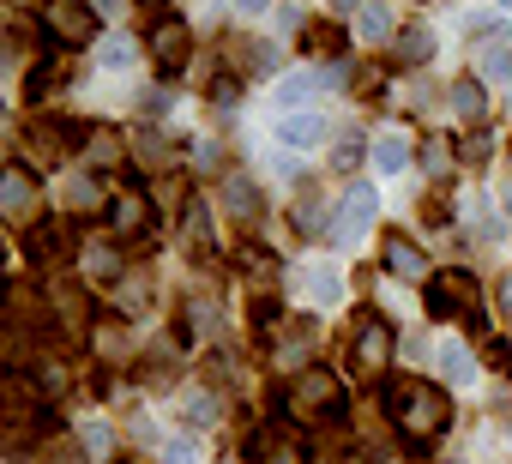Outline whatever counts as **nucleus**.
I'll return each instance as SVG.
<instances>
[{"label":"nucleus","mask_w":512,"mask_h":464,"mask_svg":"<svg viewBox=\"0 0 512 464\" xmlns=\"http://www.w3.org/2000/svg\"><path fill=\"white\" fill-rule=\"evenodd\" d=\"M452 115L470 121V127L488 121V91H482V79H458V85H452Z\"/></svg>","instance_id":"dca6fc26"},{"label":"nucleus","mask_w":512,"mask_h":464,"mask_svg":"<svg viewBox=\"0 0 512 464\" xmlns=\"http://www.w3.org/2000/svg\"><path fill=\"white\" fill-rule=\"evenodd\" d=\"M97 61H103L109 73H121V67L133 61V37H103V49H97Z\"/></svg>","instance_id":"5701e85b"},{"label":"nucleus","mask_w":512,"mask_h":464,"mask_svg":"<svg viewBox=\"0 0 512 464\" xmlns=\"http://www.w3.org/2000/svg\"><path fill=\"white\" fill-rule=\"evenodd\" d=\"M103 223H109V236H139V229L151 223V199H145V193H133V187H121V193L109 199Z\"/></svg>","instance_id":"9d476101"},{"label":"nucleus","mask_w":512,"mask_h":464,"mask_svg":"<svg viewBox=\"0 0 512 464\" xmlns=\"http://www.w3.org/2000/svg\"><path fill=\"white\" fill-rule=\"evenodd\" d=\"M344 85V61H320V67H308V73H290L284 85H278V109L290 115V109H308L314 97H326V91H338Z\"/></svg>","instance_id":"39448f33"},{"label":"nucleus","mask_w":512,"mask_h":464,"mask_svg":"<svg viewBox=\"0 0 512 464\" xmlns=\"http://www.w3.org/2000/svg\"><path fill=\"white\" fill-rule=\"evenodd\" d=\"M85 157H91L97 169H115V163H121V133H115V127L85 133Z\"/></svg>","instance_id":"f3484780"},{"label":"nucleus","mask_w":512,"mask_h":464,"mask_svg":"<svg viewBox=\"0 0 512 464\" xmlns=\"http://www.w3.org/2000/svg\"><path fill=\"white\" fill-rule=\"evenodd\" d=\"M145 55H151L163 73L187 67V55H193V25H187V19H157V25L145 31Z\"/></svg>","instance_id":"423d86ee"},{"label":"nucleus","mask_w":512,"mask_h":464,"mask_svg":"<svg viewBox=\"0 0 512 464\" xmlns=\"http://www.w3.org/2000/svg\"><path fill=\"white\" fill-rule=\"evenodd\" d=\"M223 205H229L235 217H260V193H253V181H241V175L223 181Z\"/></svg>","instance_id":"6ab92c4d"},{"label":"nucleus","mask_w":512,"mask_h":464,"mask_svg":"<svg viewBox=\"0 0 512 464\" xmlns=\"http://www.w3.org/2000/svg\"><path fill=\"white\" fill-rule=\"evenodd\" d=\"M278 139H284V145H320V139H326V115L290 109V115H278Z\"/></svg>","instance_id":"2eb2a0df"},{"label":"nucleus","mask_w":512,"mask_h":464,"mask_svg":"<svg viewBox=\"0 0 512 464\" xmlns=\"http://www.w3.org/2000/svg\"><path fill=\"white\" fill-rule=\"evenodd\" d=\"M386 404H392V422L404 440H434L452 416V398L434 380H386Z\"/></svg>","instance_id":"f257e3e1"},{"label":"nucleus","mask_w":512,"mask_h":464,"mask_svg":"<svg viewBox=\"0 0 512 464\" xmlns=\"http://www.w3.org/2000/svg\"><path fill=\"white\" fill-rule=\"evenodd\" d=\"M97 7H103V13H115V7H121V0H97Z\"/></svg>","instance_id":"f704fd0d"},{"label":"nucleus","mask_w":512,"mask_h":464,"mask_svg":"<svg viewBox=\"0 0 512 464\" xmlns=\"http://www.w3.org/2000/svg\"><path fill=\"white\" fill-rule=\"evenodd\" d=\"M308 49H314V55H332V61H338L344 37H338V31H308Z\"/></svg>","instance_id":"bb28decb"},{"label":"nucleus","mask_w":512,"mask_h":464,"mask_svg":"<svg viewBox=\"0 0 512 464\" xmlns=\"http://www.w3.org/2000/svg\"><path fill=\"white\" fill-rule=\"evenodd\" d=\"M139 7H163V0H139Z\"/></svg>","instance_id":"c9c22d12"},{"label":"nucleus","mask_w":512,"mask_h":464,"mask_svg":"<svg viewBox=\"0 0 512 464\" xmlns=\"http://www.w3.org/2000/svg\"><path fill=\"white\" fill-rule=\"evenodd\" d=\"M79 278H85V284L115 290V284L127 278V266H121V254H115L109 242H85V248H79Z\"/></svg>","instance_id":"f8f14e48"},{"label":"nucleus","mask_w":512,"mask_h":464,"mask_svg":"<svg viewBox=\"0 0 512 464\" xmlns=\"http://www.w3.org/2000/svg\"><path fill=\"white\" fill-rule=\"evenodd\" d=\"M211 416H217V404H211L205 392H193V398H187V422H211Z\"/></svg>","instance_id":"c85d7f7f"},{"label":"nucleus","mask_w":512,"mask_h":464,"mask_svg":"<svg viewBox=\"0 0 512 464\" xmlns=\"http://www.w3.org/2000/svg\"><path fill=\"white\" fill-rule=\"evenodd\" d=\"M266 7V0H235V13H260Z\"/></svg>","instance_id":"2f4dec72"},{"label":"nucleus","mask_w":512,"mask_h":464,"mask_svg":"<svg viewBox=\"0 0 512 464\" xmlns=\"http://www.w3.org/2000/svg\"><path fill=\"white\" fill-rule=\"evenodd\" d=\"M386 31H392L386 13H362V37H386Z\"/></svg>","instance_id":"c756f323"},{"label":"nucleus","mask_w":512,"mask_h":464,"mask_svg":"<svg viewBox=\"0 0 512 464\" xmlns=\"http://www.w3.org/2000/svg\"><path fill=\"white\" fill-rule=\"evenodd\" d=\"M374 169H386V175L410 169V139H398V133H380V139H374Z\"/></svg>","instance_id":"a211bd4d"},{"label":"nucleus","mask_w":512,"mask_h":464,"mask_svg":"<svg viewBox=\"0 0 512 464\" xmlns=\"http://www.w3.org/2000/svg\"><path fill=\"white\" fill-rule=\"evenodd\" d=\"M440 356H446V380H470V374H476V362H470V350H464V344H446Z\"/></svg>","instance_id":"393cba45"},{"label":"nucleus","mask_w":512,"mask_h":464,"mask_svg":"<svg viewBox=\"0 0 512 464\" xmlns=\"http://www.w3.org/2000/svg\"><path fill=\"white\" fill-rule=\"evenodd\" d=\"M290 404H296V416H308V422H332V416H344L350 392H344V380H338L332 368H302V374L290 380Z\"/></svg>","instance_id":"f03ea898"},{"label":"nucleus","mask_w":512,"mask_h":464,"mask_svg":"<svg viewBox=\"0 0 512 464\" xmlns=\"http://www.w3.org/2000/svg\"><path fill=\"white\" fill-rule=\"evenodd\" d=\"M43 31H49L61 49H85V43L97 37L91 0H49V7H43Z\"/></svg>","instance_id":"20e7f679"},{"label":"nucleus","mask_w":512,"mask_h":464,"mask_svg":"<svg viewBox=\"0 0 512 464\" xmlns=\"http://www.w3.org/2000/svg\"><path fill=\"white\" fill-rule=\"evenodd\" d=\"M181 248H187L193 260L211 254V205H205V199H187V205H181Z\"/></svg>","instance_id":"ddd939ff"},{"label":"nucleus","mask_w":512,"mask_h":464,"mask_svg":"<svg viewBox=\"0 0 512 464\" xmlns=\"http://www.w3.org/2000/svg\"><path fill=\"white\" fill-rule=\"evenodd\" d=\"M380 260L392 266V278H410V284H428V260H422V248L404 236V229H386V248H380Z\"/></svg>","instance_id":"9b49d317"},{"label":"nucleus","mask_w":512,"mask_h":464,"mask_svg":"<svg viewBox=\"0 0 512 464\" xmlns=\"http://www.w3.org/2000/svg\"><path fill=\"white\" fill-rule=\"evenodd\" d=\"M494 302H500V314H506V320H512V272H506V278H500V284H494Z\"/></svg>","instance_id":"7c9ffc66"},{"label":"nucleus","mask_w":512,"mask_h":464,"mask_svg":"<svg viewBox=\"0 0 512 464\" xmlns=\"http://www.w3.org/2000/svg\"><path fill=\"white\" fill-rule=\"evenodd\" d=\"M500 199H506V211H512V175H506V187H500Z\"/></svg>","instance_id":"72a5a7b5"},{"label":"nucleus","mask_w":512,"mask_h":464,"mask_svg":"<svg viewBox=\"0 0 512 464\" xmlns=\"http://www.w3.org/2000/svg\"><path fill=\"white\" fill-rule=\"evenodd\" d=\"M500 7H512V0H500Z\"/></svg>","instance_id":"e433bc0d"},{"label":"nucleus","mask_w":512,"mask_h":464,"mask_svg":"<svg viewBox=\"0 0 512 464\" xmlns=\"http://www.w3.org/2000/svg\"><path fill=\"white\" fill-rule=\"evenodd\" d=\"M392 61H398V67H422V61H434V31H428V25H404V31L392 37Z\"/></svg>","instance_id":"4468645a"},{"label":"nucleus","mask_w":512,"mask_h":464,"mask_svg":"<svg viewBox=\"0 0 512 464\" xmlns=\"http://www.w3.org/2000/svg\"><path fill=\"white\" fill-rule=\"evenodd\" d=\"M0 205H7V223H13V229H31V217H37L31 163H7V175H0Z\"/></svg>","instance_id":"0eeeda50"},{"label":"nucleus","mask_w":512,"mask_h":464,"mask_svg":"<svg viewBox=\"0 0 512 464\" xmlns=\"http://www.w3.org/2000/svg\"><path fill=\"white\" fill-rule=\"evenodd\" d=\"M362 151H374L362 133H338V139H332V163H338V169H356V163H362Z\"/></svg>","instance_id":"412c9836"},{"label":"nucleus","mask_w":512,"mask_h":464,"mask_svg":"<svg viewBox=\"0 0 512 464\" xmlns=\"http://www.w3.org/2000/svg\"><path fill=\"white\" fill-rule=\"evenodd\" d=\"M422 169H428V175H452V169H458V163H452V145H446V139H428V145H422Z\"/></svg>","instance_id":"b1692460"},{"label":"nucleus","mask_w":512,"mask_h":464,"mask_svg":"<svg viewBox=\"0 0 512 464\" xmlns=\"http://www.w3.org/2000/svg\"><path fill=\"white\" fill-rule=\"evenodd\" d=\"M163 464H199V446L193 440H169L163 446Z\"/></svg>","instance_id":"cd10ccee"},{"label":"nucleus","mask_w":512,"mask_h":464,"mask_svg":"<svg viewBox=\"0 0 512 464\" xmlns=\"http://www.w3.org/2000/svg\"><path fill=\"white\" fill-rule=\"evenodd\" d=\"M392 344H398L392 320H386V314H362L350 356H356V368H386V362H392Z\"/></svg>","instance_id":"6e6552de"},{"label":"nucleus","mask_w":512,"mask_h":464,"mask_svg":"<svg viewBox=\"0 0 512 464\" xmlns=\"http://www.w3.org/2000/svg\"><path fill=\"white\" fill-rule=\"evenodd\" d=\"M25 248H31V260H55L61 254V229L55 223H31L25 229Z\"/></svg>","instance_id":"aec40b11"},{"label":"nucleus","mask_w":512,"mask_h":464,"mask_svg":"<svg viewBox=\"0 0 512 464\" xmlns=\"http://www.w3.org/2000/svg\"><path fill=\"white\" fill-rule=\"evenodd\" d=\"M422 302H428V320H458L464 308L482 302V290H476V278H470L464 266H440V272L422 284Z\"/></svg>","instance_id":"7ed1b4c3"},{"label":"nucleus","mask_w":512,"mask_h":464,"mask_svg":"<svg viewBox=\"0 0 512 464\" xmlns=\"http://www.w3.org/2000/svg\"><path fill=\"white\" fill-rule=\"evenodd\" d=\"M362 7V0H332V13H356Z\"/></svg>","instance_id":"473e14b6"},{"label":"nucleus","mask_w":512,"mask_h":464,"mask_svg":"<svg viewBox=\"0 0 512 464\" xmlns=\"http://www.w3.org/2000/svg\"><path fill=\"white\" fill-rule=\"evenodd\" d=\"M374 205H380V199H374V187H368V181H350V187H344V205H338V211H344V223H332V236H338L344 248L362 236L368 223H374Z\"/></svg>","instance_id":"1a4fd4ad"},{"label":"nucleus","mask_w":512,"mask_h":464,"mask_svg":"<svg viewBox=\"0 0 512 464\" xmlns=\"http://www.w3.org/2000/svg\"><path fill=\"white\" fill-rule=\"evenodd\" d=\"M338 290H344V278L332 272V266H320V272H308V296L326 308V302H338Z\"/></svg>","instance_id":"4be33fe9"},{"label":"nucleus","mask_w":512,"mask_h":464,"mask_svg":"<svg viewBox=\"0 0 512 464\" xmlns=\"http://www.w3.org/2000/svg\"><path fill=\"white\" fill-rule=\"evenodd\" d=\"M296 229H302V236H320V199L314 193L296 199Z\"/></svg>","instance_id":"a878e982"}]
</instances>
